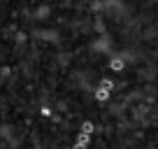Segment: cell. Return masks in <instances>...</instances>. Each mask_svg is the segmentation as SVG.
<instances>
[{
	"mask_svg": "<svg viewBox=\"0 0 158 149\" xmlns=\"http://www.w3.org/2000/svg\"><path fill=\"white\" fill-rule=\"evenodd\" d=\"M109 91L112 89H107V86H98V89H95V100H98V103H107L109 100Z\"/></svg>",
	"mask_w": 158,
	"mask_h": 149,
	"instance_id": "cell-1",
	"label": "cell"
},
{
	"mask_svg": "<svg viewBox=\"0 0 158 149\" xmlns=\"http://www.w3.org/2000/svg\"><path fill=\"white\" fill-rule=\"evenodd\" d=\"M123 58H112V61H109V68H112V70H116V72H118V70H123Z\"/></svg>",
	"mask_w": 158,
	"mask_h": 149,
	"instance_id": "cell-2",
	"label": "cell"
},
{
	"mask_svg": "<svg viewBox=\"0 0 158 149\" xmlns=\"http://www.w3.org/2000/svg\"><path fill=\"white\" fill-rule=\"evenodd\" d=\"M81 130H84V133H93V124H91V121H84Z\"/></svg>",
	"mask_w": 158,
	"mask_h": 149,
	"instance_id": "cell-3",
	"label": "cell"
},
{
	"mask_svg": "<svg viewBox=\"0 0 158 149\" xmlns=\"http://www.w3.org/2000/svg\"><path fill=\"white\" fill-rule=\"evenodd\" d=\"M100 86H107V89H112V79H102V82H100Z\"/></svg>",
	"mask_w": 158,
	"mask_h": 149,
	"instance_id": "cell-4",
	"label": "cell"
},
{
	"mask_svg": "<svg viewBox=\"0 0 158 149\" xmlns=\"http://www.w3.org/2000/svg\"><path fill=\"white\" fill-rule=\"evenodd\" d=\"M42 117H51V109L49 107H42Z\"/></svg>",
	"mask_w": 158,
	"mask_h": 149,
	"instance_id": "cell-5",
	"label": "cell"
},
{
	"mask_svg": "<svg viewBox=\"0 0 158 149\" xmlns=\"http://www.w3.org/2000/svg\"><path fill=\"white\" fill-rule=\"evenodd\" d=\"M74 149H86V144L84 142H77V144H74Z\"/></svg>",
	"mask_w": 158,
	"mask_h": 149,
	"instance_id": "cell-6",
	"label": "cell"
}]
</instances>
